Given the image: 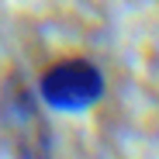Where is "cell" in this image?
<instances>
[{"instance_id":"1","label":"cell","mask_w":159,"mask_h":159,"mask_svg":"<svg viewBox=\"0 0 159 159\" xmlns=\"http://www.w3.org/2000/svg\"><path fill=\"white\" fill-rule=\"evenodd\" d=\"M0 152L7 159H52L45 104L21 69H7L0 76Z\"/></svg>"},{"instance_id":"2","label":"cell","mask_w":159,"mask_h":159,"mask_svg":"<svg viewBox=\"0 0 159 159\" xmlns=\"http://www.w3.org/2000/svg\"><path fill=\"white\" fill-rule=\"evenodd\" d=\"M45 107L56 111H87L104 97V73L87 56H66L45 66L35 83Z\"/></svg>"}]
</instances>
